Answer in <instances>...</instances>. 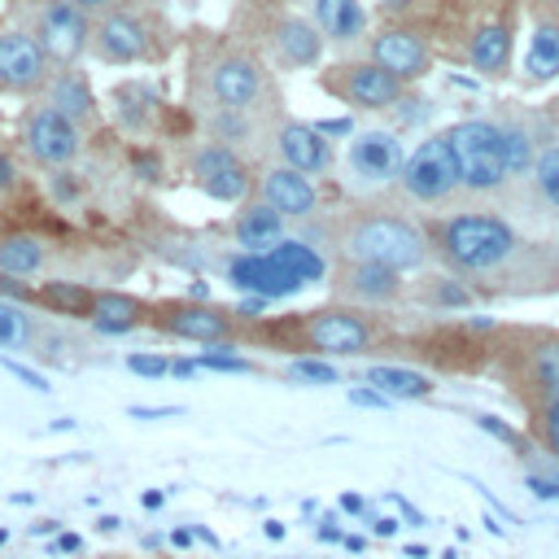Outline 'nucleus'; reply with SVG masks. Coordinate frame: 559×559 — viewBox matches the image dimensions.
<instances>
[{"mask_svg": "<svg viewBox=\"0 0 559 559\" xmlns=\"http://www.w3.org/2000/svg\"><path fill=\"white\" fill-rule=\"evenodd\" d=\"M432 262L485 297H550L559 293V249L520 231L498 210H445L428 218Z\"/></svg>", "mask_w": 559, "mask_h": 559, "instance_id": "nucleus-1", "label": "nucleus"}, {"mask_svg": "<svg viewBox=\"0 0 559 559\" xmlns=\"http://www.w3.org/2000/svg\"><path fill=\"white\" fill-rule=\"evenodd\" d=\"M389 341L376 310H358L345 301H328L314 310L271 314V319H240V345H266L288 358H367L380 354Z\"/></svg>", "mask_w": 559, "mask_h": 559, "instance_id": "nucleus-2", "label": "nucleus"}, {"mask_svg": "<svg viewBox=\"0 0 559 559\" xmlns=\"http://www.w3.org/2000/svg\"><path fill=\"white\" fill-rule=\"evenodd\" d=\"M188 100L201 114H249L271 122V114H280V92H275V74L262 61L258 48L231 39V35H214L205 44H197V52L188 57Z\"/></svg>", "mask_w": 559, "mask_h": 559, "instance_id": "nucleus-3", "label": "nucleus"}, {"mask_svg": "<svg viewBox=\"0 0 559 559\" xmlns=\"http://www.w3.org/2000/svg\"><path fill=\"white\" fill-rule=\"evenodd\" d=\"M328 240L336 249V258H354V262H376L402 275H415L424 266H432V240H428V223H419L415 214L389 210V205H354L341 218L328 223Z\"/></svg>", "mask_w": 559, "mask_h": 559, "instance_id": "nucleus-4", "label": "nucleus"}, {"mask_svg": "<svg viewBox=\"0 0 559 559\" xmlns=\"http://www.w3.org/2000/svg\"><path fill=\"white\" fill-rule=\"evenodd\" d=\"M441 135L454 153L463 197H498L515 183L498 118H459V122L441 127Z\"/></svg>", "mask_w": 559, "mask_h": 559, "instance_id": "nucleus-5", "label": "nucleus"}, {"mask_svg": "<svg viewBox=\"0 0 559 559\" xmlns=\"http://www.w3.org/2000/svg\"><path fill=\"white\" fill-rule=\"evenodd\" d=\"M393 188H397V197L406 205H415V210H441V214H445V205H454L463 197L459 166H454V153H450V144H445L441 131L424 135L406 153V166H402V175H397Z\"/></svg>", "mask_w": 559, "mask_h": 559, "instance_id": "nucleus-6", "label": "nucleus"}, {"mask_svg": "<svg viewBox=\"0 0 559 559\" xmlns=\"http://www.w3.org/2000/svg\"><path fill=\"white\" fill-rule=\"evenodd\" d=\"M319 92H328L332 100H341L349 114H384V109L402 105L406 83L393 79L384 66H376L362 52V57H341V61L323 66L319 70Z\"/></svg>", "mask_w": 559, "mask_h": 559, "instance_id": "nucleus-7", "label": "nucleus"}, {"mask_svg": "<svg viewBox=\"0 0 559 559\" xmlns=\"http://www.w3.org/2000/svg\"><path fill=\"white\" fill-rule=\"evenodd\" d=\"M183 175L201 197L218 205H245L258 192V170L249 166V157L218 140H197L183 157Z\"/></svg>", "mask_w": 559, "mask_h": 559, "instance_id": "nucleus-8", "label": "nucleus"}, {"mask_svg": "<svg viewBox=\"0 0 559 559\" xmlns=\"http://www.w3.org/2000/svg\"><path fill=\"white\" fill-rule=\"evenodd\" d=\"M148 328L192 345H240V314L201 297H157L148 301Z\"/></svg>", "mask_w": 559, "mask_h": 559, "instance_id": "nucleus-9", "label": "nucleus"}, {"mask_svg": "<svg viewBox=\"0 0 559 559\" xmlns=\"http://www.w3.org/2000/svg\"><path fill=\"white\" fill-rule=\"evenodd\" d=\"M17 144L26 153V162H35L39 170H66L83 157L87 148V127H79L74 118L57 114L44 100H31L22 122H17Z\"/></svg>", "mask_w": 559, "mask_h": 559, "instance_id": "nucleus-10", "label": "nucleus"}, {"mask_svg": "<svg viewBox=\"0 0 559 559\" xmlns=\"http://www.w3.org/2000/svg\"><path fill=\"white\" fill-rule=\"evenodd\" d=\"M162 48V35L153 26L148 13L131 9V4H114L105 13L92 17V44L87 57L100 66H140Z\"/></svg>", "mask_w": 559, "mask_h": 559, "instance_id": "nucleus-11", "label": "nucleus"}, {"mask_svg": "<svg viewBox=\"0 0 559 559\" xmlns=\"http://www.w3.org/2000/svg\"><path fill=\"white\" fill-rule=\"evenodd\" d=\"M406 144L393 127H358L349 140H345V153H341V170H345V183L354 192H380L389 183H397L402 166H406Z\"/></svg>", "mask_w": 559, "mask_h": 559, "instance_id": "nucleus-12", "label": "nucleus"}, {"mask_svg": "<svg viewBox=\"0 0 559 559\" xmlns=\"http://www.w3.org/2000/svg\"><path fill=\"white\" fill-rule=\"evenodd\" d=\"M328 293H332V301H345V306H358V310H376L380 314V310L406 306L411 280L402 271H389V266H376V262L332 258Z\"/></svg>", "mask_w": 559, "mask_h": 559, "instance_id": "nucleus-13", "label": "nucleus"}, {"mask_svg": "<svg viewBox=\"0 0 559 559\" xmlns=\"http://www.w3.org/2000/svg\"><path fill=\"white\" fill-rule=\"evenodd\" d=\"M26 31L39 39L52 66H79L92 44V13H83L74 0H35Z\"/></svg>", "mask_w": 559, "mask_h": 559, "instance_id": "nucleus-14", "label": "nucleus"}, {"mask_svg": "<svg viewBox=\"0 0 559 559\" xmlns=\"http://www.w3.org/2000/svg\"><path fill=\"white\" fill-rule=\"evenodd\" d=\"M367 57H371L376 66H384L393 79H402L406 87H411V83H424V79L432 74V66H437V52H432L428 35L415 31V26H406V22H384V26H376L371 39H367Z\"/></svg>", "mask_w": 559, "mask_h": 559, "instance_id": "nucleus-15", "label": "nucleus"}, {"mask_svg": "<svg viewBox=\"0 0 559 559\" xmlns=\"http://www.w3.org/2000/svg\"><path fill=\"white\" fill-rule=\"evenodd\" d=\"M262 48H266V61L275 70H319L323 52H328V39L319 35V26L306 13L284 9V13L266 17Z\"/></svg>", "mask_w": 559, "mask_h": 559, "instance_id": "nucleus-16", "label": "nucleus"}, {"mask_svg": "<svg viewBox=\"0 0 559 559\" xmlns=\"http://www.w3.org/2000/svg\"><path fill=\"white\" fill-rule=\"evenodd\" d=\"M266 153L271 162H284L301 175H328L341 157H336V144L319 131V122H301V118H280L266 135Z\"/></svg>", "mask_w": 559, "mask_h": 559, "instance_id": "nucleus-17", "label": "nucleus"}, {"mask_svg": "<svg viewBox=\"0 0 559 559\" xmlns=\"http://www.w3.org/2000/svg\"><path fill=\"white\" fill-rule=\"evenodd\" d=\"M52 57L39 48V39L22 31H0V92L9 96H39L52 79Z\"/></svg>", "mask_w": 559, "mask_h": 559, "instance_id": "nucleus-18", "label": "nucleus"}, {"mask_svg": "<svg viewBox=\"0 0 559 559\" xmlns=\"http://www.w3.org/2000/svg\"><path fill=\"white\" fill-rule=\"evenodd\" d=\"M253 197L266 201L288 223H310V218H319V205H323L314 179L284 166V162H262L258 166V192Z\"/></svg>", "mask_w": 559, "mask_h": 559, "instance_id": "nucleus-19", "label": "nucleus"}, {"mask_svg": "<svg viewBox=\"0 0 559 559\" xmlns=\"http://www.w3.org/2000/svg\"><path fill=\"white\" fill-rule=\"evenodd\" d=\"M227 280L245 293V297H266V301H280L288 293H301L306 280L297 271H288L275 253H236L227 262Z\"/></svg>", "mask_w": 559, "mask_h": 559, "instance_id": "nucleus-20", "label": "nucleus"}, {"mask_svg": "<svg viewBox=\"0 0 559 559\" xmlns=\"http://www.w3.org/2000/svg\"><path fill=\"white\" fill-rule=\"evenodd\" d=\"M301 4H306V17L328 39V48H341V52L367 48L371 17H367V4L362 0H301Z\"/></svg>", "mask_w": 559, "mask_h": 559, "instance_id": "nucleus-21", "label": "nucleus"}, {"mask_svg": "<svg viewBox=\"0 0 559 559\" xmlns=\"http://www.w3.org/2000/svg\"><path fill=\"white\" fill-rule=\"evenodd\" d=\"M35 100L52 105L57 114L74 118V122H79V127H87V131L100 122V105H96L92 79H87V70H79V66H57V70H52V79H48V87H44Z\"/></svg>", "mask_w": 559, "mask_h": 559, "instance_id": "nucleus-22", "label": "nucleus"}, {"mask_svg": "<svg viewBox=\"0 0 559 559\" xmlns=\"http://www.w3.org/2000/svg\"><path fill=\"white\" fill-rule=\"evenodd\" d=\"M227 236H231L236 253H266V249H275L280 240H288V218H280L266 201L249 197V201L231 214Z\"/></svg>", "mask_w": 559, "mask_h": 559, "instance_id": "nucleus-23", "label": "nucleus"}, {"mask_svg": "<svg viewBox=\"0 0 559 559\" xmlns=\"http://www.w3.org/2000/svg\"><path fill=\"white\" fill-rule=\"evenodd\" d=\"M511 52H515V17L511 13L480 22L467 39V66L485 79H502L511 70Z\"/></svg>", "mask_w": 559, "mask_h": 559, "instance_id": "nucleus-24", "label": "nucleus"}, {"mask_svg": "<svg viewBox=\"0 0 559 559\" xmlns=\"http://www.w3.org/2000/svg\"><path fill=\"white\" fill-rule=\"evenodd\" d=\"M87 328L100 336H131V332L148 328V301L135 293H122V288H96Z\"/></svg>", "mask_w": 559, "mask_h": 559, "instance_id": "nucleus-25", "label": "nucleus"}, {"mask_svg": "<svg viewBox=\"0 0 559 559\" xmlns=\"http://www.w3.org/2000/svg\"><path fill=\"white\" fill-rule=\"evenodd\" d=\"M406 301H415L419 310H437V314H454V310H472L480 297L459 280V275H450V271H432V275H419V280H411V293H406Z\"/></svg>", "mask_w": 559, "mask_h": 559, "instance_id": "nucleus-26", "label": "nucleus"}, {"mask_svg": "<svg viewBox=\"0 0 559 559\" xmlns=\"http://www.w3.org/2000/svg\"><path fill=\"white\" fill-rule=\"evenodd\" d=\"M362 384L380 389L389 402H428L437 393V380L415 371V367H402V362H371L362 371Z\"/></svg>", "mask_w": 559, "mask_h": 559, "instance_id": "nucleus-27", "label": "nucleus"}, {"mask_svg": "<svg viewBox=\"0 0 559 559\" xmlns=\"http://www.w3.org/2000/svg\"><path fill=\"white\" fill-rule=\"evenodd\" d=\"M48 258H52V245L39 231H26V227L0 231V271L4 275L31 280V275H39L48 266Z\"/></svg>", "mask_w": 559, "mask_h": 559, "instance_id": "nucleus-28", "label": "nucleus"}, {"mask_svg": "<svg viewBox=\"0 0 559 559\" xmlns=\"http://www.w3.org/2000/svg\"><path fill=\"white\" fill-rule=\"evenodd\" d=\"M92 301H96V288L79 284V280H39L35 284V310L57 314V319H83L87 323Z\"/></svg>", "mask_w": 559, "mask_h": 559, "instance_id": "nucleus-29", "label": "nucleus"}, {"mask_svg": "<svg viewBox=\"0 0 559 559\" xmlns=\"http://www.w3.org/2000/svg\"><path fill=\"white\" fill-rule=\"evenodd\" d=\"M528 79L533 83H546L559 74V9L546 4L537 13V26H533V44H528V61H524Z\"/></svg>", "mask_w": 559, "mask_h": 559, "instance_id": "nucleus-30", "label": "nucleus"}, {"mask_svg": "<svg viewBox=\"0 0 559 559\" xmlns=\"http://www.w3.org/2000/svg\"><path fill=\"white\" fill-rule=\"evenodd\" d=\"M157 105H162V96L140 79H127L114 87V109H118V122L127 131H144L157 118Z\"/></svg>", "mask_w": 559, "mask_h": 559, "instance_id": "nucleus-31", "label": "nucleus"}, {"mask_svg": "<svg viewBox=\"0 0 559 559\" xmlns=\"http://www.w3.org/2000/svg\"><path fill=\"white\" fill-rule=\"evenodd\" d=\"M524 183H528L533 205L559 218V144H546V148L537 153V162H533V170H528Z\"/></svg>", "mask_w": 559, "mask_h": 559, "instance_id": "nucleus-32", "label": "nucleus"}, {"mask_svg": "<svg viewBox=\"0 0 559 559\" xmlns=\"http://www.w3.org/2000/svg\"><path fill=\"white\" fill-rule=\"evenodd\" d=\"M39 341H44V332H39V319L31 314V306L0 297V349H35Z\"/></svg>", "mask_w": 559, "mask_h": 559, "instance_id": "nucleus-33", "label": "nucleus"}, {"mask_svg": "<svg viewBox=\"0 0 559 559\" xmlns=\"http://www.w3.org/2000/svg\"><path fill=\"white\" fill-rule=\"evenodd\" d=\"M498 127H502V144H507V162H511V179L524 183L542 148H537L528 122H520V118H498Z\"/></svg>", "mask_w": 559, "mask_h": 559, "instance_id": "nucleus-34", "label": "nucleus"}, {"mask_svg": "<svg viewBox=\"0 0 559 559\" xmlns=\"http://www.w3.org/2000/svg\"><path fill=\"white\" fill-rule=\"evenodd\" d=\"M524 424L533 432V441L559 459V402H533L524 406Z\"/></svg>", "mask_w": 559, "mask_h": 559, "instance_id": "nucleus-35", "label": "nucleus"}, {"mask_svg": "<svg viewBox=\"0 0 559 559\" xmlns=\"http://www.w3.org/2000/svg\"><path fill=\"white\" fill-rule=\"evenodd\" d=\"M197 367H201V371H218V376H253V371H258V362L245 358V354H236L231 345H210V349H201V354H197Z\"/></svg>", "mask_w": 559, "mask_h": 559, "instance_id": "nucleus-36", "label": "nucleus"}, {"mask_svg": "<svg viewBox=\"0 0 559 559\" xmlns=\"http://www.w3.org/2000/svg\"><path fill=\"white\" fill-rule=\"evenodd\" d=\"M288 380H297V384H341V367L332 358L301 354V358L288 362Z\"/></svg>", "mask_w": 559, "mask_h": 559, "instance_id": "nucleus-37", "label": "nucleus"}, {"mask_svg": "<svg viewBox=\"0 0 559 559\" xmlns=\"http://www.w3.org/2000/svg\"><path fill=\"white\" fill-rule=\"evenodd\" d=\"M122 367L131 371V376H140V380H162V376H170V358L166 354H127L122 358Z\"/></svg>", "mask_w": 559, "mask_h": 559, "instance_id": "nucleus-38", "label": "nucleus"}, {"mask_svg": "<svg viewBox=\"0 0 559 559\" xmlns=\"http://www.w3.org/2000/svg\"><path fill=\"white\" fill-rule=\"evenodd\" d=\"M0 367H4V371H9V376H17V380H22V384H26V389H35V393H48V389H52V384H48V376H44V371H35V367H26V362H17V358H9V354H4V358H0Z\"/></svg>", "mask_w": 559, "mask_h": 559, "instance_id": "nucleus-39", "label": "nucleus"}, {"mask_svg": "<svg viewBox=\"0 0 559 559\" xmlns=\"http://www.w3.org/2000/svg\"><path fill=\"white\" fill-rule=\"evenodd\" d=\"M476 428H485V432H489V437H498L502 445H515V450H524V437H520L511 424H502L498 415H489V411H480V415H476Z\"/></svg>", "mask_w": 559, "mask_h": 559, "instance_id": "nucleus-40", "label": "nucleus"}, {"mask_svg": "<svg viewBox=\"0 0 559 559\" xmlns=\"http://www.w3.org/2000/svg\"><path fill=\"white\" fill-rule=\"evenodd\" d=\"M349 402H354V406H371V411L393 406V402H389L380 389H371V384H354V389H349Z\"/></svg>", "mask_w": 559, "mask_h": 559, "instance_id": "nucleus-41", "label": "nucleus"}, {"mask_svg": "<svg viewBox=\"0 0 559 559\" xmlns=\"http://www.w3.org/2000/svg\"><path fill=\"white\" fill-rule=\"evenodd\" d=\"M13 188H17V166L9 153H0V197H9Z\"/></svg>", "mask_w": 559, "mask_h": 559, "instance_id": "nucleus-42", "label": "nucleus"}, {"mask_svg": "<svg viewBox=\"0 0 559 559\" xmlns=\"http://www.w3.org/2000/svg\"><path fill=\"white\" fill-rule=\"evenodd\" d=\"M528 489H533L537 498H546V502L559 498V480H550V476H528Z\"/></svg>", "mask_w": 559, "mask_h": 559, "instance_id": "nucleus-43", "label": "nucleus"}, {"mask_svg": "<svg viewBox=\"0 0 559 559\" xmlns=\"http://www.w3.org/2000/svg\"><path fill=\"white\" fill-rule=\"evenodd\" d=\"M183 406H131L135 419H162V415H179Z\"/></svg>", "mask_w": 559, "mask_h": 559, "instance_id": "nucleus-44", "label": "nucleus"}, {"mask_svg": "<svg viewBox=\"0 0 559 559\" xmlns=\"http://www.w3.org/2000/svg\"><path fill=\"white\" fill-rule=\"evenodd\" d=\"M341 511L345 515H367V498L362 493H341Z\"/></svg>", "mask_w": 559, "mask_h": 559, "instance_id": "nucleus-45", "label": "nucleus"}, {"mask_svg": "<svg viewBox=\"0 0 559 559\" xmlns=\"http://www.w3.org/2000/svg\"><path fill=\"white\" fill-rule=\"evenodd\" d=\"M201 367H197V358H170V376H179V380H188V376H197Z\"/></svg>", "mask_w": 559, "mask_h": 559, "instance_id": "nucleus-46", "label": "nucleus"}, {"mask_svg": "<svg viewBox=\"0 0 559 559\" xmlns=\"http://www.w3.org/2000/svg\"><path fill=\"white\" fill-rule=\"evenodd\" d=\"M371 533L376 537H397V520L393 515H380V520H371Z\"/></svg>", "mask_w": 559, "mask_h": 559, "instance_id": "nucleus-47", "label": "nucleus"}, {"mask_svg": "<svg viewBox=\"0 0 559 559\" xmlns=\"http://www.w3.org/2000/svg\"><path fill=\"white\" fill-rule=\"evenodd\" d=\"M140 502H144V511H162V507H166V493H162V489H144Z\"/></svg>", "mask_w": 559, "mask_h": 559, "instance_id": "nucleus-48", "label": "nucleus"}, {"mask_svg": "<svg viewBox=\"0 0 559 559\" xmlns=\"http://www.w3.org/2000/svg\"><path fill=\"white\" fill-rule=\"evenodd\" d=\"M319 542H332V546L345 542V533L336 528V520H323V524H319Z\"/></svg>", "mask_w": 559, "mask_h": 559, "instance_id": "nucleus-49", "label": "nucleus"}, {"mask_svg": "<svg viewBox=\"0 0 559 559\" xmlns=\"http://www.w3.org/2000/svg\"><path fill=\"white\" fill-rule=\"evenodd\" d=\"M74 4H79L83 13H92V17H96V13H105V9H114V4H122V0H74Z\"/></svg>", "mask_w": 559, "mask_h": 559, "instance_id": "nucleus-50", "label": "nucleus"}, {"mask_svg": "<svg viewBox=\"0 0 559 559\" xmlns=\"http://www.w3.org/2000/svg\"><path fill=\"white\" fill-rule=\"evenodd\" d=\"M57 550L74 555V550H83V537H79V533H61V537H57Z\"/></svg>", "mask_w": 559, "mask_h": 559, "instance_id": "nucleus-51", "label": "nucleus"}, {"mask_svg": "<svg viewBox=\"0 0 559 559\" xmlns=\"http://www.w3.org/2000/svg\"><path fill=\"white\" fill-rule=\"evenodd\" d=\"M170 546H175V550H188V546H192V528H175V533H170Z\"/></svg>", "mask_w": 559, "mask_h": 559, "instance_id": "nucleus-52", "label": "nucleus"}, {"mask_svg": "<svg viewBox=\"0 0 559 559\" xmlns=\"http://www.w3.org/2000/svg\"><path fill=\"white\" fill-rule=\"evenodd\" d=\"M96 528H100V533H118V528H122V520H118V515H100V520H96Z\"/></svg>", "mask_w": 559, "mask_h": 559, "instance_id": "nucleus-53", "label": "nucleus"}, {"mask_svg": "<svg viewBox=\"0 0 559 559\" xmlns=\"http://www.w3.org/2000/svg\"><path fill=\"white\" fill-rule=\"evenodd\" d=\"M262 533H266L271 542H280V537H284V520H266V524H262Z\"/></svg>", "mask_w": 559, "mask_h": 559, "instance_id": "nucleus-54", "label": "nucleus"}, {"mask_svg": "<svg viewBox=\"0 0 559 559\" xmlns=\"http://www.w3.org/2000/svg\"><path fill=\"white\" fill-rule=\"evenodd\" d=\"M362 546H367L362 537H345V550H349V555H362Z\"/></svg>", "mask_w": 559, "mask_h": 559, "instance_id": "nucleus-55", "label": "nucleus"}, {"mask_svg": "<svg viewBox=\"0 0 559 559\" xmlns=\"http://www.w3.org/2000/svg\"><path fill=\"white\" fill-rule=\"evenodd\" d=\"M57 528H61L57 520H39V524H35V533H57Z\"/></svg>", "mask_w": 559, "mask_h": 559, "instance_id": "nucleus-56", "label": "nucleus"}, {"mask_svg": "<svg viewBox=\"0 0 559 559\" xmlns=\"http://www.w3.org/2000/svg\"><path fill=\"white\" fill-rule=\"evenodd\" d=\"M406 559H428V550H424V546H415V542H411V546H406Z\"/></svg>", "mask_w": 559, "mask_h": 559, "instance_id": "nucleus-57", "label": "nucleus"}, {"mask_svg": "<svg viewBox=\"0 0 559 559\" xmlns=\"http://www.w3.org/2000/svg\"><path fill=\"white\" fill-rule=\"evenodd\" d=\"M441 559H459V550H441Z\"/></svg>", "mask_w": 559, "mask_h": 559, "instance_id": "nucleus-58", "label": "nucleus"}, {"mask_svg": "<svg viewBox=\"0 0 559 559\" xmlns=\"http://www.w3.org/2000/svg\"><path fill=\"white\" fill-rule=\"evenodd\" d=\"M4 542H9V533H4V528H0V546H4Z\"/></svg>", "mask_w": 559, "mask_h": 559, "instance_id": "nucleus-59", "label": "nucleus"}, {"mask_svg": "<svg viewBox=\"0 0 559 559\" xmlns=\"http://www.w3.org/2000/svg\"><path fill=\"white\" fill-rule=\"evenodd\" d=\"M550 4H555V9H559V0H550Z\"/></svg>", "mask_w": 559, "mask_h": 559, "instance_id": "nucleus-60", "label": "nucleus"}]
</instances>
